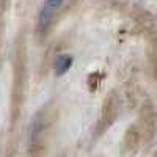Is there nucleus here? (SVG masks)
I'll use <instances>...</instances> for the list:
<instances>
[{
	"label": "nucleus",
	"mask_w": 157,
	"mask_h": 157,
	"mask_svg": "<svg viewBox=\"0 0 157 157\" xmlns=\"http://www.w3.org/2000/svg\"><path fill=\"white\" fill-rule=\"evenodd\" d=\"M71 64H72V57L71 55H60L55 61V74L63 75L64 72H68Z\"/></svg>",
	"instance_id": "3"
},
{
	"label": "nucleus",
	"mask_w": 157,
	"mask_h": 157,
	"mask_svg": "<svg viewBox=\"0 0 157 157\" xmlns=\"http://www.w3.org/2000/svg\"><path fill=\"white\" fill-rule=\"evenodd\" d=\"M63 2L64 0H44L41 10H39V14H38V29H39V32H44L49 27L52 17L55 16L57 10L60 8V5Z\"/></svg>",
	"instance_id": "2"
},
{
	"label": "nucleus",
	"mask_w": 157,
	"mask_h": 157,
	"mask_svg": "<svg viewBox=\"0 0 157 157\" xmlns=\"http://www.w3.org/2000/svg\"><path fill=\"white\" fill-rule=\"evenodd\" d=\"M116 96L115 93H109V96L105 98L102 104V109H101V115H99V132L105 130L116 118Z\"/></svg>",
	"instance_id": "1"
}]
</instances>
